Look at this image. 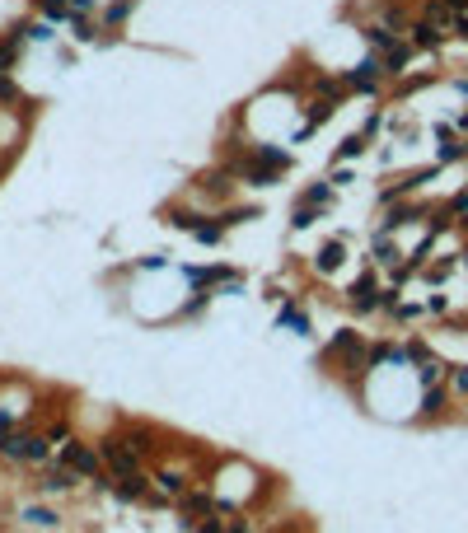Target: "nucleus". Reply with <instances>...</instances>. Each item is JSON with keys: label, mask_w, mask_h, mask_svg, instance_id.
<instances>
[{"label": "nucleus", "mask_w": 468, "mask_h": 533, "mask_svg": "<svg viewBox=\"0 0 468 533\" xmlns=\"http://www.w3.org/2000/svg\"><path fill=\"white\" fill-rule=\"evenodd\" d=\"M47 449H52V440L47 435H28V431H10L0 440V454L14 458V463H43Z\"/></svg>", "instance_id": "nucleus-1"}, {"label": "nucleus", "mask_w": 468, "mask_h": 533, "mask_svg": "<svg viewBox=\"0 0 468 533\" xmlns=\"http://www.w3.org/2000/svg\"><path fill=\"white\" fill-rule=\"evenodd\" d=\"M61 463H66L75 478H99L103 454L94 449V444H85V440H66V444H61Z\"/></svg>", "instance_id": "nucleus-2"}, {"label": "nucleus", "mask_w": 468, "mask_h": 533, "mask_svg": "<svg viewBox=\"0 0 468 533\" xmlns=\"http://www.w3.org/2000/svg\"><path fill=\"white\" fill-rule=\"evenodd\" d=\"M99 454H103V463H108L112 473H136V468H141V454H136L132 444H127V435H122V431L108 435V440L99 444Z\"/></svg>", "instance_id": "nucleus-3"}, {"label": "nucleus", "mask_w": 468, "mask_h": 533, "mask_svg": "<svg viewBox=\"0 0 468 533\" xmlns=\"http://www.w3.org/2000/svg\"><path fill=\"white\" fill-rule=\"evenodd\" d=\"M99 487H108L117 500H150V478L141 468L136 473H112V482H99Z\"/></svg>", "instance_id": "nucleus-4"}, {"label": "nucleus", "mask_w": 468, "mask_h": 533, "mask_svg": "<svg viewBox=\"0 0 468 533\" xmlns=\"http://www.w3.org/2000/svg\"><path fill=\"white\" fill-rule=\"evenodd\" d=\"M379 80H384V66H379V56H366V61H356V66L342 75L346 89H356V94H375Z\"/></svg>", "instance_id": "nucleus-5"}, {"label": "nucleus", "mask_w": 468, "mask_h": 533, "mask_svg": "<svg viewBox=\"0 0 468 533\" xmlns=\"http://www.w3.org/2000/svg\"><path fill=\"white\" fill-rule=\"evenodd\" d=\"M408 33H413V47H422V52H435V47L445 43V28H440V23H431V19L408 23Z\"/></svg>", "instance_id": "nucleus-6"}, {"label": "nucleus", "mask_w": 468, "mask_h": 533, "mask_svg": "<svg viewBox=\"0 0 468 533\" xmlns=\"http://www.w3.org/2000/svg\"><path fill=\"white\" fill-rule=\"evenodd\" d=\"M150 487H159V496H164V500H183V496H188V478L174 473V468H159L155 478H150Z\"/></svg>", "instance_id": "nucleus-7"}, {"label": "nucleus", "mask_w": 468, "mask_h": 533, "mask_svg": "<svg viewBox=\"0 0 468 533\" xmlns=\"http://www.w3.org/2000/svg\"><path fill=\"white\" fill-rule=\"evenodd\" d=\"M351 304H356V309H379V304H384V290L375 286V276H361L356 286H351Z\"/></svg>", "instance_id": "nucleus-8"}, {"label": "nucleus", "mask_w": 468, "mask_h": 533, "mask_svg": "<svg viewBox=\"0 0 468 533\" xmlns=\"http://www.w3.org/2000/svg\"><path fill=\"white\" fill-rule=\"evenodd\" d=\"M408 56H413V43H393L379 52V66H384V75H403L408 70Z\"/></svg>", "instance_id": "nucleus-9"}, {"label": "nucleus", "mask_w": 468, "mask_h": 533, "mask_svg": "<svg viewBox=\"0 0 468 533\" xmlns=\"http://www.w3.org/2000/svg\"><path fill=\"white\" fill-rule=\"evenodd\" d=\"M122 435H127V444H132L136 454H141V463H145V458H150V454L159 449V444H155V431H150V426H127Z\"/></svg>", "instance_id": "nucleus-10"}, {"label": "nucleus", "mask_w": 468, "mask_h": 533, "mask_svg": "<svg viewBox=\"0 0 468 533\" xmlns=\"http://www.w3.org/2000/svg\"><path fill=\"white\" fill-rule=\"evenodd\" d=\"M19 52H23V33H19V28H10V33L0 38V70L19 66Z\"/></svg>", "instance_id": "nucleus-11"}, {"label": "nucleus", "mask_w": 468, "mask_h": 533, "mask_svg": "<svg viewBox=\"0 0 468 533\" xmlns=\"http://www.w3.org/2000/svg\"><path fill=\"white\" fill-rule=\"evenodd\" d=\"M75 473H70V468L66 463H61V468H52V473H47V478H43V491H47V496H61V491H75Z\"/></svg>", "instance_id": "nucleus-12"}, {"label": "nucleus", "mask_w": 468, "mask_h": 533, "mask_svg": "<svg viewBox=\"0 0 468 533\" xmlns=\"http://www.w3.org/2000/svg\"><path fill=\"white\" fill-rule=\"evenodd\" d=\"M19 33H23V43H38V47H47V43H56V23H52V19L19 23Z\"/></svg>", "instance_id": "nucleus-13"}, {"label": "nucleus", "mask_w": 468, "mask_h": 533, "mask_svg": "<svg viewBox=\"0 0 468 533\" xmlns=\"http://www.w3.org/2000/svg\"><path fill=\"white\" fill-rule=\"evenodd\" d=\"M183 515H188L183 524H192L197 515L206 519V515H216V500H211V496H201V491H188V496H183Z\"/></svg>", "instance_id": "nucleus-14"}, {"label": "nucleus", "mask_w": 468, "mask_h": 533, "mask_svg": "<svg viewBox=\"0 0 468 533\" xmlns=\"http://www.w3.org/2000/svg\"><path fill=\"white\" fill-rule=\"evenodd\" d=\"M132 10H136V0H108L103 5V28H122L132 19Z\"/></svg>", "instance_id": "nucleus-15"}, {"label": "nucleus", "mask_w": 468, "mask_h": 533, "mask_svg": "<svg viewBox=\"0 0 468 533\" xmlns=\"http://www.w3.org/2000/svg\"><path fill=\"white\" fill-rule=\"evenodd\" d=\"M342 257H346V244H342V239H328V244L319 248V262H314V266H319V271H337Z\"/></svg>", "instance_id": "nucleus-16"}, {"label": "nucleus", "mask_w": 468, "mask_h": 533, "mask_svg": "<svg viewBox=\"0 0 468 533\" xmlns=\"http://www.w3.org/2000/svg\"><path fill=\"white\" fill-rule=\"evenodd\" d=\"M192 239H197V244H220L225 239V220H206V215H201V220L192 225Z\"/></svg>", "instance_id": "nucleus-17"}, {"label": "nucleus", "mask_w": 468, "mask_h": 533, "mask_svg": "<svg viewBox=\"0 0 468 533\" xmlns=\"http://www.w3.org/2000/svg\"><path fill=\"white\" fill-rule=\"evenodd\" d=\"M435 159H440V164H454V159H468V145H459L450 131H440V145H435Z\"/></svg>", "instance_id": "nucleus-18"}, {"label": "nucleus", "mask_w": 468, "mask_h": 533, "mask_svg": "<svg viewBox=\"0 0 468 533\" xmlns=\"http://www.w3.org/2000/svg\"><path fill=\"white\" fill-rule=\"evenodd\" d=\"M333 197H337V192H333V183H314V188H304V206H319V211H328V206H333Z\"/></svg>", "instance_id": "nucleus-19"}, {"label": "nucleus", "mask_w": 468, "mask_h": 533, "mask_svg": "<svg viewBox=\"0 0 468 533\" xmlns=\"http://www.w3.org/2000/svg\"><path fill=\"white\" fill-rule=\"evenodd\" d=\"M14 103H23V89L14 85L10 70H0V108H14Z\"/></svg>", "instance_id": "nucleus-20"}, {"label": "nucleus", "mask_w": 468, "mask_h": 533, "mask_svg": "<svg viewBox=\"0 0 468 533\" xmlns=\"http://www.w3.org/2000/svg\"><path fill=\"white\" fill-rule=\"evenodd\" d=\"M23 519L38 524V529H56V510H47V505H28V510H23Z\"/></svg>", "instance_id": "nucleus-21"}, {"label": "nucleus", "mask_w": 468, "mask_h": 533, "mask_svg": "<svg viewBox=\"0 0 468 533\" xmlns=\"http://www.w3.org/2000/svg\"><path fill=\"white\" fill-rule=\"evenodd\" d=\"M435 411H445V389H426V398H422V416H435Z\"/></svg>", "instance_id": "nucleus-22"}, {"label": "nucleus", "mask_w": 468, "mask_h": 533, "mask_svg": "<svg viewBox=\"0 0 468 533\" xmlns=\"http://www.w3.org/2000/svg\"><path fill=\"white\" fill-rule=\"evenodd\" d=\"M281 328H290V333H309V318L290 304V309H281Z\"/></svg>", "instance_id": "nucleus-23"}, {"label": "nucleus", "mask_w": 468, "mask_h": 533, "mask_svg": "<svg viewBox=\"0 0 468 533\" xmlns=\"http://www.w3.org/2000/svg\"><path fill=\"white\" fill-rule=\"evenodd\" d=\"M366 141H370V136H361V131H356V136H346V141L337 145V159H356L361 150H366Z\"/></svg>", "instance_id": "nucleus-24"}, {"label": "nucleus", "mask_w": 468, "mask_h": 533, "mask_svg": "<svg viewBox=\"0 0 468 533\" xmlns=\"http://www.w3.org/2000/svg\"><path fill=\"white\" fill-rule=\"evenodd\" d=\"M314 220H319V206H304V201L295 206V215H290V225H295V230H309Z\"/></svg>", "instance_id": "nucleus-25"}, {"label": "nucleus", "mask_w": 468, "mask_h": 533, "mask_svg": "<svg viewBox=\"0 0 468 533\" xmlns=\"http://www.w3.org/2000/svg\"><path fill=\"white\" fill-rule=\"evenodd\" d=\"M440 375H445V365L426 355V360H422V384H426V389H431V384H435V379H440Z\"/></svg>", "instance_id": "nucleus-26"}, {"label": "nucleus", "mask_w": 468, "mask_h": 533, "mask_svg": "<svg viewBox=\"0 0 468 533\" xmlns=\"http://www.w3.org/2000/svg\"><path fill=\"white\" fill-rule=\"evenodd\" d=\"M225 519H216V515H206V524H197V533H220Z\"/></svg>", "instance_id": "nucleus-27"}, {"label": "nucleus", "mask_w": 468, "mask_h": 533, "mask_svg": "<svg viewBox=\"0 0 468 533\" xmlns=\"http://www.w3.org/2000/svg\"><path fill=\"white\" fill-rule=\"evenodd\" d=\"M454 389H459V393H468V365H464V370H459V375H454Z\"/></svg>", "instance_id": "nucleus-28"}, {"label": "nucleus", "mask_w": 468, "mask_h": 533, "mask_svg": "<svg viewBox=\"0 0 468 533\" xmlns=\"http://www.w3.org/2000/svg\"><path fill=\"white\" fill-rule=\"evenodd\" d=\"M220 533H248V529H244V524H225Z\"/></svg>", "instance_id": "nucleus-29"}, {"label": "nucleus", "mask_w": 468, "mask_h": 533, "mask_svg": "<svg viewBox=\"0 0 468 533\" xmlns=\"http://www.w3.org/2000/svg\"><path fill=\"white\" fill-rule=\"evenodd\" d=\"M5 168H10V159H5V155H0V178H5Z\"/></svg>", "instance_id": "nucleus-30"}]
</instances>
